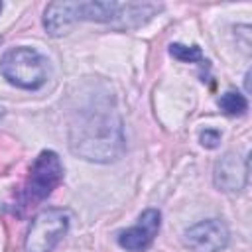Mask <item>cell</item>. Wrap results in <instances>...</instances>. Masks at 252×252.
<instances>
[{
	"label": "cell",
	"instance_id": "8",
	"mask_svg": "<svg viewBox=\"0 0 252 252\" xmlns=\"http://www.w3.org/2000/svg\"><path fill=\"white\" fill-rule=\"evenodd\" d=\"M213 181L215 185L224 193H238L244 189L248 181V158L238 154H224L213 169Z\"/></svg>",
	"mask_w": 252,
	"mask_h": 252
},
{
	"label": "cell",
	"instance_id": "7",
	"mask_svg": "<svg viewBox=\"0 0 252 252\" xmlns=\"http://www.w3.org/2000/svg\"><path fill=\"white\" fill-rule=\"evenodd\" d=\"M161 226V213L158 209H146L138 222L118 234V244L128 252H144L152 246Z\"/></svg>",
	"mask_w": 252,
	"mask_h": 252
},
{
	"label": "cell",
	"instance_id": "4",
	"mask_svg": "<svg viewBox=\"0 0 252 252\" xmlns=\"http://www.w3.org/2000/svg\"><path fill=\"white\" fill-rule=\"evenodd\" d=\"M63 181V163L53 150H43L32 161L28 177L20 191V203L24 207H35L45 201Z\"/></svg>",
	"mask_w": 252,
	"mask_h": 252
},
{
	"label": "cell",
	"instance_id": "2",
	"mask_svg": "<svg viewBox=\"0 0 252 252\" xmlns=\"http://www.w3.org/2000/svg\"><path fill=\"white\" fill-rule=\"evenodd\" d=\"M69 148L89 161H112L124 152L122 120L106 98H94L75 110L69 126Z\"/></svg>",
	"mask_w": 252,
	"mask_h": 252
},
{
	"label": "cell",
	"instance_id": "9",
	"mask_svg": "<svg viewBox=\"0 0 252 252\" xmlns=\"http://www.w3.org/2000/svg\"><path fill=\"white\" fill-rule=\"evenodd\" d=\"M219 108L228 116H242L248 110V100L238 91H226L219 98Z\"/></svg>",
	"mask_w": 252,
	"mask_h": 252
},
{
	"label": "cell",
	"instance_id": "6",
	"mask_svg": "<svg viewBox=\"0 0 252 252\" xmlns=\"http://www.w3.org/2000/svg\"><path fill=\"white\" fill-rule=\"evenodd\" d=\"M228 244V228L219 219L201 220L185 230V246L191 252H220Z\"/></svg>",
	"mask_w": 252,
	"mask_h": 252
},
{
	"label": "cell",
	"instance_id": "1",
	"mask_svg": "<svg viewBox=\"0 0 252 252\" xmlns=\"http://www.w3.org/2000/svg\"><path fill=\"white\" fill-rule=\"evenodd\" d=\"M161 10V4L150 2H98V0H63L47 4L43 28L49 35L59 37L81 22H98L114 30H132L144 26Z\"/></svg>",
	"mask_w": 252,
	"mask_h": 252
},
{
	"label": "cell",
	"instance_id": "10",
	"mask_svg": "<svg viewBox=\"0 0 252 252\" xmlns=\"http://www.w3.org/2000/svg\"><path fill=\"white\" fill-rule=\"evenodd\" d=\"M169 55L181 63H203V51L197 45H183V43H171Z\"/></svg>",
	"mask_w": 252,
	"mask_h": 252
},
{
	"label": "cell",
	"instance_id": "13",
	"mask_svg": "<svg viewBox=\"0 0 252 252\" xmlns=\"http://www.w3.org/2000/svg\"><path fill=\"white\" fill-rule=\"evenodd\" d=\"M0 12H2V2H0Z\"/></svg>",
	"mask_w": 252,
	"mask_h": 252
},
{
	"label": "cell",
	"instance_id": "3",
	"mask_svg": "<svg viewBox=\"0 0 252 252\" xmlns=\"http://www.w3.org/2000/svg\"><path fill=\"white\" fill-rule=\"evenodd\" d=\"M0 73L10 85L18 89L37 91L47 81L49 65L37 49L20 45L4 53L0 59Z\"/></svg>",
	"mask_w": 252,
	"mask_h": 252
},
{
	"label": "cell",
	"instance_id": "5",
	"mask_svg": "<svg viewBox=\"0 0 252 252\" xmlns=\"http://www.w3.org/2000/svg\"><path fill=\"white\" fill-rule=\"evenodd\" d=\"M69 230V213L65 209H45L30 224L26 236V252H51Z\"/></svg>",
	"mask_w": 252,
	"mask_h": 252
},
{
	"label": "cell",
	"instance_id": "11",
	"mask_svg": "<svg viewBox=\"0 0 252 252\" xmlns=\"http://www.w3.org/2000/svg\"><path fill=\"white\" fill-rule=\"evenodd\" d=\"M199 142H201V146H203V148L213 150V148H217V146H219V142H220V132H219V130H213V128H207V130H203V132H201Z\"/></svg>",
	"mask_w": 252,
	"mask_h": 252
},
{
	"label": "cell",
	"instance_id": "12",
	"mask_svg": "<svg viewBox=\"0 0 252 252\" xmlns=\"http://www.w3.org/2000/svg\"><path fill=\"white\" fill-rule=\"evenodd\" d=\"M2 116H4V106L0 104V118H2Z\"/></svg>",
	"mask_w": 252,
	"mask_h": 252
}]
</instances>
